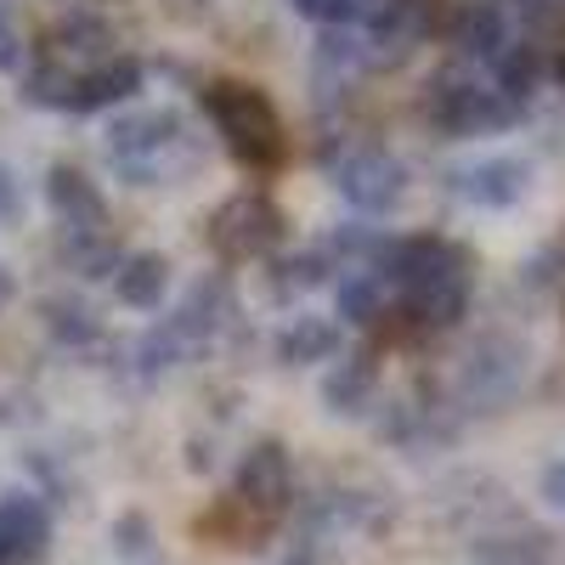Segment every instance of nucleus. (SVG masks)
I'll use <instances>...</instances> for the list:
<instances>
[{
  "instance_id": "nucleus-1",
  "label": "nucleus",
  "mask_w": 565,
  "mask_h": 565,
  "mask_svg": "<svg viewBox=\"0 0 565 565\" xmlns=\"http://www.w3.org/2000/svg\"><path fill=\"white\" fill-rule=\"evenodd\" d=\"M380 277L396 282L407 317L424 328H452L469 311V289H476L469 249H458L447 238H391Z\"/></svg>"
},
{
  "instance_id": "nucleus-2",
  "label": "nucleus",
  "mask_w": 565,
  "mask_h": 565,
  "mask_svg": "<svg viewBox=\"0 0 565 565\" xmlns=\"http://www.w3.org/2000/svg\"><path fill=\"white\" fill-rule=\"evenodd\" d=\"M204 108L226 141V153L238 159L244 170H271L282 159V125L266 90L255 85H210L204 90Z\"/></svg>"
},
{
  "instance_id": "nucleus-3",
  "label": "nucleus",
  "mask_w": 565,
  "mask_h": 565,
  "mask_svg": "<svg viewBox=\"0 0 565 565\" xmlns=\"http://www.w3.org/2000/svg\"><path fill=\"white\" fill-rule=\"evenodd\" d=\"M424 114H430V125H436L441 136H492V130H509L526 108L509 103L503 90H492V85L441 74V79L430 85V97H424Z\"/></svg>"
},
{
  "instance_id": "nucleus-4",
  "label": "nucleus",
  "mask_w": 565,
  "mask_h": 565,
  "mask_svg": "<svg viewBox=\"0 0 565 565\" xmlns=\"http://www.w3.org/2000/svg\"><path fill=\"white\" fill-rule=\"evenodd\" d=\"M521 380H526V345L509 334H487L458 362V402L469 413H498L514 402Z\"/></svg>"
},
{
  "instance_id": "nucleus-5",
  "label": "nucleus",
  "mask_w": 565,
  "mask_h": 565,
  "mask_svg": "<svg viewBox=\"0 0 565 565\" xmlns=\"http://www.w3.org/2000/svg\"><path fill=\"white\" fill-rule=\"evenodd\" d=\"M289 238V221L266 193H232L210 215V244L221 260H260Z\"/></svg>"
},
{
  "instance_id": "nucleus-6",
  "label": "nucleus",
  "mask_w": 565,
  "mask_h": 565,
  "mask_svg": "<svg viewBox=\"0 0 565 565\" xmlns=\"http://www.w3.org/2000/svg\"><path fill=\"white\" fill-rule=\"evenodd\" d=\"M334 181L356 215H391L407 199V164L391 148H356L334 164Z\"/></svg>"
},
{
  "instance_id": "nucleus-7",
  "label": "nucleus",
  "mask_w": 565,
  "mask_h": 565,
  "mask_svg": "<svg viewBox=\"0 0 565 565\" xmlns=\"http://www.w3.org/2000/svg\"><path fill=\"white\" fill-rule=\"evenodd\" d=\"M295 498V463H289V447L282 441H255L244 458H238V503L255 509L260 521H277Z\"/></svg>"
},
{
  "instance_id": "nucleus-8",
  "label": "nucleus",
  "mask_w": 565,
  "mask_h": 565,
  "mask_svg": "<svg viewBox=\"0 0 565 565\" xmlns=\"http://www.w3.org/2000/svg\"><path fill=\"white\" fill-rule=\"evenodd\" d=\"M181 136H186V125H181L175 108H130V114H119V119L108 125L103 141H108L114 170H125V164H148V159L170 153Z\"/></svg>"
},
{
  "instance_id": "nucleus-9",
  "label": "nucleus",
  "mask_w": 565,
  "mask_h": 565,
  "mask_svg": "<svg viewBox=\"0 0 565 565\" xmlns=\"http://www.w3.org/2000/svg\"><path fill=\"white\" fill-rule=\"evenodd\" d=\"M452 193L463 204H476V210H514L526 193H532V164L526 159H476V164H463L452 170Z\"/></svg>"
},
{
  "instance_id": "nucleus-10",
  "label": "nucleus",
  "mask_w": 565,
  "mask_h": 565,
  "mask_svg": "<svg viewBox=\"0 0 565 565\" xmlns=\"http://www.w3.org/2000/svg\"><path fill=\"white\" fill-rule=\"evenodd\" d=\"M52 537V509L34 492H7L0 498V565H34Z\"/></svg>"
},
{
  "instance_id": "nucleus-11",
  "label": "nucleus",
  "mask_w": 565,
  "mask_h": 565,
  "mask_svg": "<svg viewBox=\"0 0 565 565\" xmlns=\"http://www.w3.org/2000/svg\"><path fill=\"white\" fill-rule=\"evenodd\" d=\"M45 204H52V215L74 232H103L108 221V204L97 193V181H90L79 164H52L45 170Z\"/></svg>"
},
{
  "instance_id": "nucleus-12",
  "label": "nucleus",
  "mask_w": 565,
  "mask_h": 565,
  "mask_svg": "<svg viewBox=\"0 0 565 565\" xmlns=\"http://www.w3.org/2000/svg\"><path fill=\"white\" fill-rule=\"evenodd\" d=\"M141 57H108V63H97V68H85L79 79H74V103H68V114H103V108H119V103H130L136 90H141Z\"/></svg>"
},
{
  "instance_id": "nucleus-13",
  "label": "nucleus",
  "mask_w": 565,
  "mask_h": 565,
  "mask_svg": "<svg viewBox=\"0 0 565 565\" xmlns=\"http://www.w3.org/2000/svg\"><path fill=\"white\" fill-rule=\"evenodd\" d=\"M373 396H380V362H373L367 351L362 356H345L322 373V407L334 418H362L373 407Z\"/></svg>"
},
{
  "instance_id": "nucleus-14",
  "label": "nucleus",
  "mask_w": 565,
  "mask_h": 565,
  "mask_svg": "<svg viewBox=\"0 0 565 565\" xmlns=\"http://www.w3.org/2000/svg\"><path fill=\"white\" fill-rule=\"evenodd\" d=\"M114 295H119V306H130V311H159L164 295H170V260H164L159 249L125 255L119 271H114Z\"/></svg>"
},
{
  "instance_id": "nucleus-15",
  "label": "nucleus",
  "mask_w": 565,
  "mask_h": 565,
  "mask_svg": "<svg viewBox=\"0 0 565 565\" xmlns=\"http://www.w3.org/2000/svg\"><path fill=\"white\" fill-rule=\"evenodd\" d=\"M340 322L334 317H295L289 328L277 334V362L282 367H322L340 356Z\"/></svg>"
},
{
  "instance_id": "nucleus-16",
  "label": "nucleus",
  "mask_w": 565,
  "mask_h": 565,
  "mask_svg": "<svg viewBox=\"0 0 565 565\" xmlns=\"http://www.w3.org/2000/svg\"><path fill=\"white\" fill-rule=\"evenodd\" d=\"M509 40H514V29L492 0H469V7L458 12V23H452V45L463 57H481V63H492Z\"/></svg>"
},
{
  "instance_id": "nucleus-17",
  "label": "nucleus",
  "mask_w": 565,
  "mask_h": 565,
  "mask_svg": "<svg viewBox=\"0 0 565 565\" xmlns=\"http://www.w3.org/2000/svg\"><path fill=\"white\" fill-rule=\"evenodd\" d=\"M543 68H548V63H543V45L521 34V40H509L503 52L492 57V74H498V85H492V90H503L509 103H521V108H526V97L537 90Z\"/></svg>"
},
{
  "instance_id": "nucleus-18",
  "label": "nucleus",
  "mask_w": 565,
  "mask_h": 565,
  "mask_svg": "<svg viewBox=\"0 0 565 565\" xmlns=\"http://www.w3.org/2000/svg\"><path fill=\"white\" fill-rule=\"evenodd\" d=\"M108 45H114V29H108L97 12H68V18L57 23V57H74V63L97 68V63L114 57Z\"/></svg>"
},
{
  "instance_id": "nucleus-19",
  "label": "nucleus",
  "mask_w": 565,
  "mask_h": 565,
  "mask_svg": "<svg viewBox=\"0 0 565 565\" xmlns=\"http://www.w3.org/2000/svg\"><path fill=\"white\" fill-rule=\"evenodd\" d=\"M40 328L52 334L57 345H90L103 334V322H97V311H90L85 300H74V295H52V300H40Z\"/></svg>"
},
{
  "instance_id": "nucleus-20",
  "label": "nucleus",
  "mask_w": 565,
  "mask_h": 565,
  "mask_svg": "<svg viewBox=\"0 0 565 565\" xmlns=\"http://www.w3.org/2000/svg\"><path fill=\"white\" fill-rule=\"evenodd\" d=\"M271 277V300H295V295H306V289H317V282L334 271V260H328V249L317 244V249H295V255H282V260H271L266 266Z\"/></svg>"
},
{
  "instance_id": "nucleus-21",
  "label": "nucleus",
  "mask_w": 565,
  "mask_h": 565,
  "mask_svg": "<svg viewBox=\"0 0 565 565\" xmlns=\"http://www.w3.org/2000/svg\"><path fill=\"white\" fill-rule=\"evenodd\" d=\"M334 317L340 322H380L385 317V277L380 271H345L340 277V295H334Z\"/></svg>"
},
{
  "instance_id": "nucleus-22",
  "label": "nucleus",
  "mask_w": 565,
  "mask_h": 565,
  "mask_svg": "<svg viewBox=\"0 0 565 565\" xmlns=\"http://www.w3.org/2000/svg\"><path fill=\"white\" fill-rule=\"evenodd\" d=\"M63 260L79 277H114L125 255H119V244L108 238V232H74V226H63Z\"/></svg>"
},
{
  "instance_id": "nucleus-23",
  "label": "nucleus",
  "mask_w": 565,
  "mask_h": 565,
  "mask_svg": "<svg viewBox=\"0 0 565 565\" xmlns=\"http://www.w3.org/2000/svg\"><path fill=\"white\" fill-rule=\"evenodd\" d=\"M476 559L481 565H554L548 559V543L537 532H521V537H481L476 543Z\"/></svg>"
},
{
  "instance_id": "nucleus-24",
  "label": "nucleus",
  "mask_w": 565,
  "mask_h": 565,
  "mask_svg": "<svg viewBox=\"0 0 565 565\" xmlns=\"http://www.w3.org/2000/svg\"><path fill=\"white\" fill-rule=\"evenodd\" d=\"M74 79H79V74H68L63 63H40V68L23 79V97H29L34 108H68V103H74Z\"/></svg>"
},
{
  "instance_id": "nucleus-25",
  "label": "nucleus",
  "mask_w": 565,
  "mask_h": 565,
  "mask_svg": "<svg viewBox=\"0 0 565 565\" xmlns=\"http://www.w3.org/2000/svg\"><path fill=\"white\" fill-rule=\"evenodd\" d=\"M114 548L125 554V559H148L153 554V521L141 509H125L119 521H114Z\"/></svg>"
},
{
  "instance_id": "nucleus-26",
  "label": "nucleus",
  "mask_w": 565,
  "mask_h": 565,
  "mask_svg": "<svg viewBox=\"0 0 565 565\" xmlns=\"http://www.w3.org/2000/svg\"><path fill=\"white\" fill-rule=\"evenodd\" d=\"M295 12L311 18L317 29H351L362 18V0H295Z\"/></svg>"
},
{
  "instance_id": "nucleus-27",
  "label": "nucleus",
  "mask_w": 565,
  "mask_h": 565,
  "mask_svg": "<svg viewBox=\"0 0 565 565\" xmlns=\"http://www.w3.org/2000/svg\"><path fill=\"white\" fill-rule=\"evenodd\" d=\"M23 181H18V170L12 164H0V226H18L23 221Z\"/></svg>"
},
{
  "instance_id": "nucleus-28",
  "label": "nucleus",
  "mask_w": 565,
  "mask_h": 565,
  "mask_svg": "<svg viewBox=\"0 0 565 565\" xmlns=\"http://www.w3.org/2000/svg\"><path fill=\"white\" fill-rule=\"evenodd\" d=\"M23 68V34L7 12V0H0V74H18Z\"/></svg>"
},
{
  "instance_id": "nucleus-29",
  "label": "nucleus",
  "mask_w": 565,
  "mask_h": 565,
  "mask_svg": "<svg viewBox=\"0 0 565 565\" xmlns=\"http://www.w3.org/2000/svg\"><path fill=\"white\" fill-rule=\"evenodd\" d=\"M537 492H543V503H548V509H559V514H565V458H554V463L543 469Z\"/></svg>"
},
{
  "instance_id": "nucleus-30",
  "label": "nucleus",
  "mask_w": 565,
  "mask_h": 565,
  "mask_svg": "<svg viewBox=\"0 0 565 565\" xmlns=\"http://www.w3.org/2000/svg\"><path fill=\"white\" fill-rule=\"evenodd\" d=\"M12 295H18V277H12V266H7V260H0V311L12 306Z\"/></svg>"
},
{
  "instance_id": "nucleus-31",
  "label": "nucleus",
  "mask_w": 565,
  "mask_h": 565,
  "mask_svg": "<svg viewBox=\"0 0 565 565\" xmlns=\"http://www.w3.org/2000/svg\"><path fill=\"white\" fill-rule=\"evenodd\" d=\"M277 565H317V559H311V548H300V554H289V559H277Z\"/></svg>"
},
{
  "instance_id": "nucleus-32",
  "label": "nucleus",
  "mask_w": 565,
  "mask_h": 565,
  "mask_svg": "<svg viewBox=\"0 0 565 565\" xmlns=\"http://www.w3.org/2000/svg\"><path fill=\"white\" fill-rule=\"evenodd\" d=\"M554 74H559V85H565V57H559V63H554Z\"/></svg>"
}]
</instances>
